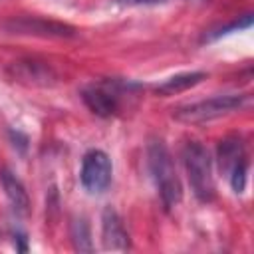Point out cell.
<instances>
[{"label": "cell", "instance_id": "obj_10", "mask_svg": "<svg viewBox=\"0 0 254 254\" xmlns=\"http://www.w3.org/2000/svg\"><path fill=\"white\" fill-rule=\"evenodd\" d=\"M204 77H206L204 71H185V73H177V75L165 79L163 83H159V85L155 87V93H157V95H163V97H167V95H177V93H183V91L194 87V85L200 83Z\"/></svg>", "mask_w": 254, "mask_h": 254}, {"label": "cell", "instance_id": "obj_6", "mask_svg": "<svg viewBox=\"0 0 254 254\" xmlns=\"http://www.w3.org/2000/svg\"><path fill=\"white\" fill-rule=\"evenodd\" d=\"M81 99L93 115L103 119L113 117L119 111V83L101 81V83L85 85L81 89Z\"/></svg>", "mask_w": 254, "mask_h": 254}, {"label": "cell", "instance_id": "obj_12", "mask_svg": "<svg viewBox=\"0 0 254 254\" xmlns=\"http://www.w3.org/2000/svg\"><path fill=\"white\" fill-rule=\"evenodd\" d=\"M71 240L75 250L79 252H91L93 244H91V234H89V226L85 222V218H73L71 220V228H69Z\"/></svg>", "mask_w": 254, "mask_h": 254}, {"label": "cell", "instance_id": "obj_9", "mask_svg": "<svg viewBox=\"0 0 254 254\" xmlns=\"http://www.w3.org/2000/svg\"><path fill=\"white\" fill-rule=\"evenodd\" d=\"M0 183L4 187V192L10 200V204L14 206V210L18 214H28L30 212V196L22 185V181L8 169L0 171Z\"/></svg>", "mask_w": 254, "mask_h": 254}, {"label": "cell", "instance_id": "obj_14", "mask_svg": "<svg viewBox=\"0 0 254 254\" xmlns=\"http://www.w3.org/2000/svg\"><path fill=\"white\" fill-rule=\"evenodd\" d=\"M246 175H248V161H242V163L234 165V167H232V171L228 173V177H230V185H232V190H234L236 194L244 192V189H246Z\"/></svg>", "mask_w": 254, "mask_h": 254}, {"label": "cell", "instance_id": "obj_1", "mask_svg": "<svg viewBox=\"0 0 254 254\" xmlns=\"http://www.w3.org/2000/svg\"><path fill=\"white\" fill-rule=\"evenodd\" d=\"M147 165L165 210H171L183 198V185L177 175L173 155L169 153L167 145L161 139H153L147 145Z\"/></svg>", "mask_w": 254, "mask_h": 254}, {"label": "cell", "instance_id": "obj_11", "mask_svg": "<svg viewBox=\"0 0 254 254\" xmlns=\"http://www.w3.org/2000/svg\"><path fill=\"white\" fill-rule=\"evenodd\" d=\"M242 161H248L242 139L240 137H226V139H222L220 145H218V163H220V169L224 173H230L232 167L238 165V163H242Z\"/></svg>", "mask_w": 254, "mask_h": 254}, {"label": "cell", "instance_id": "obj_2", "mask_svg": "<svg viewBox=\"0 0 254 254\" xmlns=\"http://www.w3.org/2000/svg\"><path fill=\"white\" fill-rule=\"evenodd\" d=\"M183 163L194 196L200 202H210L216 194V187L212 175V159L206 147L196 141H189L183 149Z\"/></svg>", "mask_w": 254, "mask_h": 254}, {"label": "cell", "instance_id": "obj_13", "mask_svg": "<svg viewBox=\"0 0 254 254\" xmlns=\"http://www.w3.org/2000/svg\"><path fill=\"white\" fill-rule=\"evenodd\" d=\"M252 26V14H244L240 20H234V22H230V24H226V26H220V28H216V30H210L208 34H204V42H212V40H216V38H220V36H224V34H230V32H238V30H244V28H250Z\"/></svg>", "mask_w": 254, "mask_h": 254}, {"label": "cell", "instance_id": "obj_3", "mask_svg": "<svg viewBox=\"0 0 254 254\" xmlns=\"http://www.w3.org/2000/svg\"><path fill=\"white\" fill-rule=\"evenodd\" d=\"M248 95H214L202 101L185 103L173 109V117L181 123H208L222 115H228L242 105H246Z\"/></svg>", "mask_w": 254, "mask_h": 254}, {"label": "cell", "instance_id": "obj_5", "mask_svg": "<svg viewBox=\"0 0 254 254\" xmlns=\"http://www.w3.org/2000/svg\"><path fill=\"white\" fill-rule=\"evenodd\" d=\"M10 34L38 36V38H73L75 28L64 22L40 18V16H18L4 24Z\"/></svg>", "mask_w": 254, "mask_h": 254}, {"label": "cell", "instance_id": "obj_4", "mask_svg": "<svg viewBox=\"0 0 254 254\" xmlns=\"http://www.w3.org/2000/svg\"><path fill=\"white\" fill-rule=\"evenodd\" d=\"M111 175H113V165H111V159L105 151L91 149L83 155L79 181H81V187L89 194L105 192L107 187L111 185Z\"/></svg>", "mask_w": 254, "mask_h": 254}, {"label": "cell", "instance_id": "obj_15", "mask_svg": "<svg viewBox=\"0 0 254 254\" xmlns=\"http://www.w3.org/2000/svg\"><path fill=\"white\" fill-rule=\"evenodd\" d=\"M119 6H149V4H159V2H167V0H111Z\"/></svg>", "mask_w": 254, "mask_h": 254}, {"label": "cell", "instance_id": "obj_7", "mask_svg": "<svg viewBox=\"0 0 254 254\" xmlns=\"http://www.w3.org/2000/svg\"><path fill=\"white\" fill-rule=\"evenodd\" d=\"M8 75L14 81L26 83V85H36V87H50L56 83L58 75L56 71L38 60H18L8 65Z\"/></svg>", "mask_w": 254, "mask_h": 254}, {"label": "cell", "instance_id": "obj_8", "mask_svg": "<svg viewBox=\"0 0 254 254\" xmlns=\"http://www.w3.org/2000/svg\"><path fill=\"white\" fill-rule=\"evenodd\" d=\"M101 242L105 250H127L131 246L129 232L115 208L107 206L101 214Z\"/></svg>", "mask_w": 254, "mask_h": 254}]
</instances>
